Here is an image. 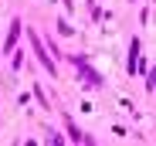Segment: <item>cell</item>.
<instances>
[{
  "instance_id": "6da1fadb",
  "label": "cell",
  "mask_w": 156,
  "mask_h": 146,
  "mask_svg": "<svg viewBox=\"0 0 156 146\" xmlns=\"http://www.w3.org/2000/svg\"><path fill=\"white\" fill-rule=\"evenodd\" d=\"M31 44H34V55H37V61L44 65V71H48V75H55V61H51V55L44 51V44H41L37 34H31Z\"/></svg>"
},
{
  "instance_id": "7a4b0ae2",
  "label": "cell",
  "mask_w": 156,
  "mask_h": 146,
  "mask_svg": "<svg viewBox=\"0 0 156 146\" xmlns=\"http://www.w3.org/2000/svg\"><path fill=\"white\" fill-rule=\"evenodd\" d=\"M75 61H78V58H75ZM78 65H82V61H78ZM82 78H85V85H95V88L102 85V75L92 71V68H85V65H82Z\"/></svg>"
},
{
  "instance_id": "5b68a950",
  "label": "cell",
  "mask_w": 156,
  "mask_h": 146,
  "mask_svg": "<svg viewBox=\"0 0 156 146\" xmlns=\"http://www.w3.org/2000/svg\"><path fill=\"white\" fill-rule=\"evenodd\" d=\"M129 48H133V51H129V71H136V61H139V41H133Z\"/></svg>"
},
{
  "instance_id": "277c9868",
  "label": "cell",
  "mask_w": 156,
  "mask_h": 146,
  "mask_svg": "<svg viewBox=\"0 0 156 146\" xmlns=\"http://www.w3.org/2000/svg\"><path fill=\"white\" fill-rule=\"evenodd\" d=\"M68 133H71V139H75V143H92V139H88V136H85L82 129L75 126V123H68Z\"/></svg>"
},
{
  "instance_id": "3957f363",
  "label": "cell",
  "mask_w": 156,
  "mask_h": 146,
  "mask_svg": "<svg viewBox=\"0 0 156 146\" xmlns=\"http://www.w3.org/2000/svg\"><path fill=\"white\" fill-rule=\"evenodd\" d=\"M17 34H20V20H14V24H10V34H7V51H14V41H17Z\"/></svg>"
}]
</instances>
